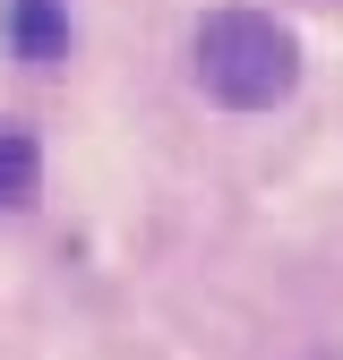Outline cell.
<instances>
[{
  "label": "cell",
  "instance_id": "2",
  "mask_svg": "<svg viewBox=\"0 0 343 360\" xmlns=\"http://www.w3.org/2000/svg\"><path fill=\"white\" fill-rule=\"evenodd\" d=\"M0 34L26 69H52V60H69V0H9Z\"/></svg>",
  "mask_w": 343,
  "mask_h": 360
},
{
  "label": "cell",
  "instance_id": "1",
  "mask_svg": "<svg viewBox=\"0 0 343 360\" xmlns=\"http://www.w3.org/2000/svg\"><path fill=\"white\" fill-rule=\"evenodd\" d=\"M189 52H198V86L224 112H275L300 86V43L266 9H214Z\"/></svg>",
  "mask_w": 343,
  "mask_h": 360
},
{
  "label": "cell",
  "instance_id": "3",
  "mask_svg": "<svg viewBox=\"0 0 343 360\" xmlns=\"http://www.w3.org/2000/svg\"><path fill=\"white\" fill-rule=\"evenodd\" d=\"M43 189V146L26 129H0V206H26Z\"/></svg>",
  "mask_w": 343,
  "mask_h": 360
}]
</instances>
